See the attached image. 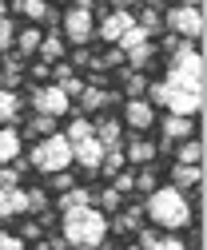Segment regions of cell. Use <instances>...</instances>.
Masks as SVG:
<instances>
[{
    "instance_id": "6da1fadb",
    "label": "cell",
    "mask_w": 207,
    "mask_h": 250,
    "mask_svg": "<svg viewBox=\"0 0 207 250\" xmlns=\"http://www.w3.org/2000/svg\"><path fill=\"white\" fill-rule=\"evenodd\" d=\"M147 218H152L160 230H184L191 223V207H187L184 191H175V187H156V191L147 195Z\"/></svg>"
},
{
    "instance_id": "7a4b0ae2",
    "label": "cell",
    "mask_w": 207,
    "mask_h": 250,
    "mask_svg": "<svg viewBox=\"0 0 207 250\" xmlns=\"http://www.w3.org/2000/svg\"><path fill=\"white\" fill-rule=\"evenodd\" d=\"M104 234H108L104 210H96V207H72V210H64V242L68 246H100Z\"/></svg>"
},
{
    "instance_id": "3957f363",
    "label": "cell",
    "mask_w": 207,
    "mask_h": 250,
    "mask_svg": "<svg viewBox=\"0 0 207 250\" xmlns=\"http://www.w3.org/2000/svg\"><path fill=\"white\" fill-rule=\"evenodd\" d=\"M163 83L184 87V91H199V96H203V56H199L191 44H184L180 52H171V60H167V80H163Z\"/></svg>"
},
{
    "instance_id": "277c9868",
    "label": "cell",
    "mask_w": 207,
    "mask_h": 250,
    "mask_svg": "<svg viewBox=\"0 0 207 250\" xmlns=\"http://www.w3.org/2000/svg\"><path fill=\"white\" fill-rule=\"evenodd\" d=\"M28 167H36L40 175H56V171H68L72 167V143L64 135H44L32 155H28Z\"/></svg>"
},
{
    "instance_id": "5b68a950",
    "label": "cell",
    "mask_w": 207,
    "mask_h": 250,
    "mask_svg": "<svg viewBox=\"0 0 207 250\" xmlns=\"http://www.w3.org/2000/svg\"><path fill=\"white\" fill-rule=\"evenodd\" d=\"M96 36V16H92V0H76L64 12V40H72L76 48H84Z\"/></svg>"
},
{
    "instance_id": "8992f818",
    "label": "cell",
    "mask_w": 207,
    "mask_h": 250,
    "mask_svg": "<svg viewBox=\"0 0 207 250\" xmlns=\"http://www.w3.org/2000/svg\"><path fill=\"white\" fill-rule=\"evenodd\" d=\"M163 28H171V32L180 36V40H203V8L175 4V8H167Z\"/></svg>"
},
{
    "instance_id": "52a82bcc",
    "label": "cell",
    "mask_w": 207,
    "mask_h": 250,
    "mask_svg": "<svg viewBox=\"0 0 207 250\" xmlns=\"http://www.w3.org/2000/svg\"><path fill=\"white\" fill-rule=\"evenodd\" d=\"M32 107H36V115H48V119H60V115H68V107H72V100L64 96L56 83H44V87H36L32 91Z\"/></svg>"
},
{
    "instance_id": "ba28073f",
    "label": "cell",
    "mask_w": 207,
    "mask_h": 250,
    "mask_svg": "<svg viewBox=\"0 0 207 250\" xmlns=\"http://www.w3.org/2000/svg\"><path fill=\"white\" fill-rule=\"evenodd\" d=\"M160 135H163V143H160L156 151H171L175 143H184V139L195 135V123H191V115H163Z\"/></svg>"
},
{
    "instance_id": "9c48e42d",
    "label": "cell",
    "mask_w": 207,
    "mask_h": 250,
    "mask_svg": "<svg viewBox=\"0 0 207 250\" xmlns=\"http://www.w3.org/2000/svg\"><path fill=\"white\" fill-rule=\"evenodd\" d=\"M132 24H136V16H132L128 8H112V12H108L100 24H96V36H100L104 44H115V40H120Z\"/></svg>"
},
{
    "instance_id": "30bf717a",
    "label": "cell",
    "mask_w": 207,
    "mask_h": 250,
    "mask_svg": "<svg viewBox=\"0 0 207 250\" xmlns=\"http://www.w3.org/2000/svg\"><path fill=\"white\" fill-rule=\"evenodd\" d=\"M124 123L132 131H147L156 123V107L147 104V100H128V107H124Z\"/></svg>"
},
{
    "instance_id": "8fae6325",
    "label": "cell",
    "mask_w": 207,
    "mask_h": 250,
    "mask_svg": "<svg viewBox=\"0 0 207 250\" xmlns=\"http://www.w3.org/2000/svg\"><path fill=\"white\" fill-rule=\"evenodd\" d=\"M100 159H104V147L96 143V135H92V139H80V143H72V163H76V167H84V171H96V167H100Z\"/></svg>"
},
{
    "instance_id": "7c38bea8",
    "label": "cell",
    "mask_w": 207,
    "mask_h": 250,
    "mask_svg": "<svg viewBox=\"0 0 207 250\" xmlns=\"http://www.w3.org/2000/svg\"><path fill=\"white\" fill-rule=\"evenodd\" d=\"M28 214V191L24 187H0V218Z\"/></svg>"
},
{
    "instance_id": "4fadbf2b",
    "label": "cell",
    "mask_w": 207,
    "mask_h": 250,
    "mask_svg": "<svg viewBox=\"0 0 207 250\" xmlns=\"http://www.w3.org/2000/svg\"><path fill=\"white\" fill-rule=\"evenodd\" d=\"M171 187H175V191L203 187V163H175L171 167Z\"/></svg>"
},
{
    "instance_id": "5bb4252c",
    "label": "cell",
    "mask_w": 207,
    "mask_h": 250,
    "mask_svg": "<svg viewBox=\"0 0 207 250\" xmlns=\"http://www.w3.org/2000/svg\"><path fill=\"white\" fill-rule=\"evenodd\" d=\"M92 135H96V143L108 151V147H120V135H124V123L120 119H100V123H92Z\"/></svg>"
},
{
    "instance_id": "9a60e30c",
    "label": "cell",
    "mask_w": 207,
    "mask_h": 250,
    "mask_svg": "<svg viewBox=\"0 0 207 250\" xmlns=\"http://www.w3.org/2000/svg\"><path fill=\"white\" fill-rule=\"evenodd\" d=\"M24 151V139L16 127H0V163H16Z\"/></svg>"
},
{
    "instance_id": "2e32d148",
    "label": "cell",
    "mask_w": 207,
    "mask_h": 250,
    "mask_svg": "<svg viewBox=\"0 0 207 250\" xmlns=\"http://www.w3.org/2000/svg\"><path fill=\"white\" fill-rule=\"evenodd\" d=\"M115 100H120L115 91H100L96 83H84V91H80L84 111H100V107H108V104H115Z\"/></svg>"
},
{
    "instance_id": "e0dca14e",
    "label": "cell",
    "mask_w": 207,
    "mask_h": 250,
    "mask_svg": "<svg viewBox=\"0 0 207 250\" xmlns=\"http://www.w3.org/2000/svg\"><path fill=\"white\" fill-rule=\"evenodd\" d=\"M156 143H147V139H132L128 147H124V159H132V163H139V167H147V163H156Z\"/></svg>"
},
{
    "instance_id": "ac0fdd59",
    "label": "cell",
    "mask_w": 207,
    "mask_h": 250,
    "mask_svg": "<svg viewBox=\"0 0 207 250\" xmlns=\"http://www.w3.org/2000/svg\"><path fill=\"white\" fill-rule=\"evenodd\" d=\"M36 56H40V64H56V60L64 56V36H60V32H48V36L40 40Z\"/></svg>"
},
{
    "instance_id": "d6986e66",
    "label": "cell",
    "mask_w": 207,
    "mask_h": 250,
    "mask_svg": "<svg viewBox=\"0 0 207 250\" xmlns=\"http://www.w3.org/2000/svg\"><path fill=\"white\" fill-rule=\"evenodd\" d=\"M40 40H44V32H40L36 24H32V28H16V52H20V56H36Z\"/></svg>"
},
{
    "instance_id": "ffe728a7",
    "label": "cell",
    "mask_w": 207,
    "mask_h": 250,
    "mask_svg": "<svg viewBox=\"0 0 207 250\" xmlns=\"http://www.w3.org/2000/svg\"><path fill=\"white\" fill-rule=\"evenodd\" d=\"M56 87H60L64 96L72 100V96H80V91H84V80H80L72 68H64V64H60V68H56Z\"/></svg>"
},
{
    "instance_id": "44dd1931",
    "label": "cell",
    "mask_w": 207,
    "mask_h": 250,
    "mask_svg": "<svg viewBox=\"0 0 207 250\" xmlns=\"http://www.w3.org/2000/svg\"><path fill=\"white\" fill-rule=\"evenodd\" d=\"M124 163H128V159H124V147H108L96 171H104V179H112V175H120V171H124Z\"/></svg>"
},
{
    "instance_id": "7402d4cb",
    "label": "cell",
    "mask_w": 207,
    "mask_h": 250,
    "mask_svg": "<svg viewBox=\"0 0 207 250\" xmlns=\"http://www.w3.org/2000/svg\"><path fill=\"white\" fill-rule=\"evenodd\" d=\"M72 207H92V191H88V187H68V191H60V210H72Z\"/></svg>"
},
{
    "instance_id": "603a6c76",
    "label": "cell",
    "mask_w": 207,
    "mask_h": 250,
    "mask_svg": "<svg viewBox=\"0 0 207 250\" xmlns=\"http://www.w3.org/2000/svg\"><path fill=\"white\" fill-rule=\"evenodd\" d=\"M175 163H203V139H184L180 151H175Z\"/></svg>"
},
{
    "instance_id": "cb8c5ba5",
    "label": "cell",
    "mask_w": 207,
    "mask_h": 250,
    "mask_svg": "<svg viewBox=\"0 0 207 250\" xmlns=\"http://www.w3.org/2000/svg\"><path fill=\"white\" fill-rule=\"evenodd\" d=\"M92 203H100L96 210L115 214V210H120V203H124V195H120V191H112V187H104V191H92Z\"/></svg>"
},
{
    "instance_id": "d4e9b609",
    "label": "cell",
    "mask_w": 207,
    "mask_h": 250,
    "mask_svg": "<svg viewBox=\"0 0 207 250\" xmlns=\"http://www.w3.org/2000/svg\"><path fill=\"white\" fill-rule=\"evenodd\" d=\"M152 56H156V44H152V40H143V44H136L132 52H124V60H128V64H136V72L152 64Z\"/></svg>"
},
{
    "instance_id": "484cf974",
    "label": "cell",
    "mask_w": 207,
    "mask_h": 250,
    "mask_svg": "<svg viewBox=\"0 0 207 250\" xmlns=\"http://www.w3.org/2000/svg\"><path fill=\"white\" fill-rule=\"evenodd\" d=\"M16 12L40 24V20H48V0H16Z\"/></svg>"
},
{
    "instance_id": "4316f807",
    "label": "cell",
    "mask_w": 207,
    "mask_h": 250,
    "mask_svg": "<svg viewBox=\"0 0 207 250\" xmlns=\"http://www.w3.org/2000/svg\"><path fill=\"white\" fill-rule=\"evenodd\" d=\"M16 111H20V96L8 91V87H0V123H12Z\"/></svg>"
},
{
    "instance_id": "83f0119b",
    "label": "cell",
    "mask_w": 207,
    "mask_h": 250,
    "mask_svg": "<svg viewBox=\"0 0 207 250\" xmlns=\"http://www.w3.org/2000/svg\"><path fill=\"white\" fill-rule=\"evenodd\" d=\"M64 139L68 143H80V139H92V119H84V115H76L68 127H64Z\"/></svg>"
},
{
    "instance_id": "f1b7e54d",
    "label": "cell",
    "mask_w": 207,
    "mask_h": 250,
    "mask_svg": "<svg viewBox=\"0 0 207 250\" xmlns=\"http://www.w3.org/2000/svg\"><path fill=\"white\" fill-rule=\"evenodd\" d=\"M28 171V163L24 159H16V163H0V187H20V175Z\"/></svg>"
},
{
    "instance_id": "f546056e",
    "label": "cell",
    "mask_w": 207,
    "mask_h": 250,
    "mask_svg": "<svg viewBox=\"0 0 207 250\" xmlns=\"http://www.w3.org/2000/svg\"><path fill=\"white\" fill-rule=\"evenodd\" d=\"M0 87H8V91H16V87H20V56H8L4 72H0Z\"/></svg>"
},
{
    "instance_id": "4dcf8cb0",
    "label": "cell",
    "mask_w": 207,
    "mask_h": 250,
    "mask_svg": "<svg viewBox=\"0 0 207 250\" xmlns=\"http://www.w3.org/2000/svg\"><path fill=\"white\" fill-rule=\"evenodd\" d=\"M143 40H152V36H147V32H143L139 24H132L128 32H124L120 40H115V48H120V52H132V48H136V44H143Z\"/></svg>"
},
{
    "instance_id": "1f68e13d",
    "label": "cell",
    "mask_w": 207,
    "mask_h": 250,
    "mask_svg": "<svg viewBox=\"0 0 207 250\" xmlns=\"http://www.w3.org/2000/svg\"><path fill=\"white\" fill-rule=\"evenodd\" d=\"M136 24H139V28H143V32H147V36H156V32H163V16H160V12H156V8H143V12H139V20H136Z\"/></svg>"
},
{
    "instance_id": "d6a6232c",
    "label": "cell",
    "mask_w": 207,
    "mask_h": 250,
    "mask_svg": "<svg viewBox=\"0 0 207 250\" xmlns=\"http://www.w3.org/2000/svg\"><path fill=\"white\" fill-rule=\"evenodd\" d=\"M108 227H115V230H139L143 223H139V207L136 210H120L115 214V223H108Z\"/></svg>"
},
{
    "instance_id": "836d02e7",
    "label": "cell",
    "mask_w": 207,
    "mask_h": 250,
    "mask_svg": "<svg viewBox=\"0 0 207 250\" xmlns=\"http://www.w3.org/2000/svg\"><path fill=\"white\" fill-rule=\"evenodd\" d=\"M16 44V24H12V16H0V48H12Z\"/></svg>"
},
{
    "instance_id": "e575fe53",
    "label": "cell",
    "mask_w": 207,
    "mask_h": 250,
    "mask_svg": "<svg viewBox=\"0 0 207 250\" xmlns=\"http://www.w3.org/2000/svg\"><path fill=\"white\" fill-rule=\"evenodd\" d=\"M112 191H120V195H132V191H136V175H132V171H120V175H112Z\"/></svg>"
},
{
    "instance_id": "d590c367",
    "label": "cell",
    "mask_w": 207,
    "mask_h": 250,
    "mask_svg": "<svg viewBox=\"0 0 207 250\" xmlns=\"http://www.w3.org/2000/svg\"><path fill=\"white\" fill-rule=\"evenodd\" d=\"M147 250H187V246L175 238V234H167V230H163V234H156V242L147 246Z\"/></svg>"
},
{
    "instance_id": "8d00e7d4",
    "label": "cell",
    "mask_w": 207,
    "mask_h": 250,
    "mask_svg": "<svg viewBox=\"0 0 207 250\" xmlns=\"http://www.w3.org/2000/svg\"><path fill=\"white\" fill-rule=\"evenodd\" d=\"M28 131H32V135H52V131H56V119H48V115H36L32 123H28Z\"/></svg>"
},
{
    "instance_id": "74e56055",
    "label": "cell",
    "mask_w": 207,
    "mask_h": 250,
    "mask_svg": "<svg viewBox=\"0 0 207 250\" xmlns=\"http://www.w3.org/2000/svg\"><path fill=\"white\" fill-rule=\"evenodd\" d=\"M143 91H147V80H143L139 72H132V76H128V96H132V100H139Z\"/></svg>"
},
{
    "instance_id": "f35d334b",
    "label": "cell",
    "mask_w": 207,
    "mask_h": 250,
    "mask_svg": "<svg viewBox=\"0 0 207 250\" xmlns=\"http://www.w3.org/2000/svg\"><path fill=\"white\" fill-rule=\"evenodd\" d=\"M0 250H24V238H20V234H8V230H0Z\"/></svg>"
},
{
    "instance_id": "ab89813d",
    "label": "cell",
    "mask_w": 207,
    "mask_h": 250,
    "mask_svg": "<svg viewBox=\"0 0 207 250\" xmlns=\"http://www.w3.org/2000/svg\"><path fill=\"white\" fill-rule=\"evenodd\" d=\"M160 187V179H156V171H143L139 179H136V191H156Z\"/></svg>"
},
{
    "instance_id": "60d3db41",
    "label": "cell",
    "mask_w": 207,
    "mask_h": 250,
    "mask_svg": "<svg viewBox=\"0 0 207 250\" xmlns=\"http://www.w3.org/2000/svg\"><path fill=\"white\" fill-rule=\"evenodd\" d=\"M48 179H52V187H56V191H68V187H76L68 171H56V175H48Z\"/></svg>"
},
{
    "instance_id": "b9f144b4",
    "label": "cell",
    "mask_w": 207,
    "mask_h": 250,
    "mask_svg": "<svg viewBox=\"0 0 207 250\" xmlns=\"http://www.w3.org/2000/svg\"><path fill=\"white\" fill-rule=\"evenodd\" d=\"M48 207V195L44 191H28V210H44Z\"/></svg>"
},
{
    "instance_id": "7bdbcfd3",
    "label": "cell",
    "mask_w": 207,
    "mask_h": 250,
    "mask_svg": "<svg viewBox=\"0 0 207 250\" xmlns=\"http://www.w3.org/2000/svg\"><path fill=\"white\" fill-rule=\"evenodd\" d=\"M40 230H44V223H24L20 238H40Z\"/></svg>"
},
{
    "instance_id": "ee69618b",
    "label": "cell",
    "mask_w": 207,
    "mask_h": 250,
    "mask_svg": "<svg viewBox=\"0 0 207 250\" xmlns=\"http://www.w3.org/2000/svg\"><path fill=\"white\" fill-rule=\"evenodd\" d=\"M72 64H80V68H92V56H88V48H76V56H72Z\"/></svg>"
},
{
    "instance_id": "f6af8a7d",
    "label": "cell",
    "mask_w": 207,
    "mask_h": 250,
    "mask_svg": "<svg viewBox=\"0 0 207 250\" xmlns=\"http://www.w3.org/2000/svg\"><path fill=\"white\" fill-rule=\"evenodd\" d=\"M180 4H191V8H203V0H180Z\"/></svg>"
},
{
    "instance_id": "bcb514c9",
    "label": "cell",
    "mask_w": 207,
    "mask_h": 250,
    "mask_svg": "<svg viewBox=\"0 0 207 250\" xmlns=\"http://www.w3.org/2000/svg\"><path fill=\"white\" fill-rule=\"evenodd\" d=\"M112 4H120V8H128V4H136V0H112Z\"/></svg>"
},
{
    "instance_id": "7dc6e473",
    "label": "cell",
    "mask_w": 207,
    "mask_h": 250,
    "mask_svg": "<svg viewBox=\"0 0 207 250\" xmlns=\"http://www.w3.org/2000/svg\"><path fill=\"white\" fill-rule=\"evenodd\" d=\"M68 250H100V246H68Z\"/></svg>"
},
{
    "instance_id": "c3c4849f",
    "label": "cell",
    "mask_w": 207,
    "mask_h": 250,
    "mask_svg": "<svg viewBox=\"0 0 207 250\" xmlns=\"http://www.w3.org/2000/svg\"><path fill=\"white\" fill-rule=\"evenodd\" d=\"M128 250H143V246H136V242H132V246H128Z\"/></svg>"
},
{
    "instance_id": "681fc988",
    "label": "cell",
    "mask_w": 207,
    "mask_h": 250,
    "mask_svg": "<svg viewBox=\"0 0 207 250\" xmlns=\"http://www.w3.org/2000/svg\"><path fill=\"white\" fill-rule=\"evenodd\" d=\"M0 4H8V0H0Z\"/></svg>"
},
{
    "instance_id": "f907efd6",
    "label": "cell",
    "mask_w": 207,
    "mask_h": 250,
    "mask_svg": "<svg viewBox=\"0 0 207 250\" xmlns=\"http://www.w3.org/2000/svg\"><path fill=\"white\" fill-rule=\"evenodd\" d=\"M68 4H72V0H68Z\"/></svg>"
}]
</instances>
